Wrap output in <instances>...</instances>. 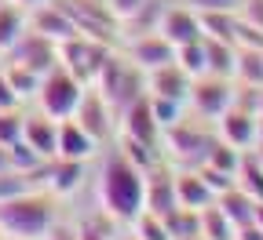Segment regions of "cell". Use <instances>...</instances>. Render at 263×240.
<instances>
[{"mask_svg": "<svg viewBox=\"0 0 263 240\" xmlns=\"http://www.w3.org/2000/svg\"><path fill=\"white\" fill-rule=\"evenodd\" d=\"M95 193H99V211H106L114 222L128 226L143 211V193H146V171L132 160L117 142L110 149H99V175H95Z\"/></svg>", "mask_w": 263, "mask_h": 240, "instance_id": "cell-1", "label": "cell"}, {"mask_svg": "<svg viewBox=\"0 0 263 240\" xmlns=\"http://www.w3.org/2000/svg\"><path fill=\"white\" fill-rule=\"evenodd\" d=\"M59 197L48 189H26L18 197L0 200V240H44L59 219Z\"/></svg>", "mask_w": 263, "mask_h": 240, "instance_id": "cell-2", "label": "cell"}, {"mask_svg": "<svg viewBox=\"0 0 263 240\" xmlns=\"http://www.w3.org/2000/svg\"><path fill=\"white\" fill-rule=\"evenodd\" d=\"M84 88H88V84H84L81 77H73L66 66H51V70L41 77V88H37L33 106H37L41 113H48L51 120H66V117H73Z\"/></svg>", "mask_w": 263, "mask_h": 240, "instance_id": "cell-3", "label": "cell"}, {"mask_svg": "<svg viewBox=\"0 0 263 240\" xmlns=\"http://www.w3.org/2000/svg\"><path fill=\"white\" fill-rule=\"evenodd\" d=\"M55 51H59V66H66L73 77L91 84L99 77V70H103V62L110 58L114 44H103V40H91V37H84V33H77V37L59 40Z\"/></svg>", "mask_w": 263, "mask_h": 240, "instance_id": "cell-4", "label": "cell"}, {"mask_svg": "<svg viewBox=\"0 0 263 240\" xmlns=\"http://www.w3.org/2000/svg\"><path fill=\"white\" fill-rule=\"evenodd\" d=\"M73 120L91 135L99 146H106L110 139H117V113H114V106L103 98V91H99L95 84L84 88L77 110H73Z\"/></svg>", "mask_w": 263, "mask_h": 240, "instance_id": "cell-5", "label": "cell"}, {"mask_svg": "<svg viewBox=\"0 0 263 240\" xmlns=\"http://www.w3.org/2000/svg\"><path fill=\"white\" fill-rule=\"evenodd\" d=\"M0 62H11V66H22V70H33V73H48L51 66H59V51H55V40H48V37H41L37 29H29L26 26V33L22 37L0 55Z\"/></svg>", "mask_w": 263, "mask_h": 240, "instance_id": "cell-6", "label": "cell"}, {"mask_svg": "<svg viewBox=\"0 0 263 240\" xmlns=\"http://www.w3.org/2000/svg\"><path fill=\"white\" fill-rule=\"evenodd\" d=\"M230 102H234V88H230V77H212V73H201L194 77L190 84V95H186V106L201 117V120H216Z\"/></svg>", "mask_w": 263, "mask_h": 240, "instance_id": "cell-7", "label": "cell"}, {"mask_svg": "<svg viewBox=\"0 0 263 240\" xmlns=\"http://www.w3.org/2000/svg\"><path fill=\"white\" fill-rule=\"evenodd\" d=\"M121 55H124L132 66H139L143 73L157 70V66L176 62V48L164 40L157 29H150V33H132V37H124V40H121Z\"/></svg>", "mask_w": 263, "mask_h": 240, "instance_id": "cell-8", "label": "cell"}, {"mask_svg": "<svg viewBox=\"0 0 263 240\" xmlns=\"http://www.w3.org/2000/svg\"><path fill=\"white\" fill-rule=\"evenodd\" d=\"M157 33L164 40H168L172 48H183V44H194V40H201L205 37V29H201V15H197L190 4H172V8H164L161 18H157Z\"/></svg>", "mask_w": 263, "mask_h": 240, "instance_id": "cell-9", "label": "cell"}, {"mask_svg": "<svg viewBox=\"0 0 263 240\" xmlns=\"http://www.w3.org/2000/svg\"><path fill=\"white\" fill-rule=\"evenodd\" d=\"M143 208L154 215H168L172 208H179L176 200V167L172 164H154L146 167V193H143Z\"/></svg>", "mask_w": 263, "mask_h": 240, "instance_id": "cell-10", "label": "cell"}, {"mask_svg": "<svg viewBox=\"0 0 263 240\" xmlns=\"http://www.w3.org/2000/svg\"><path fill=\"white\" fill-rule=\"evenodd\" d=\"M26 22H29V29H37L41 37H48L55 44L66 40V37H77V26H73V18L66 15V8L59 4V0H44V4L29 8Z\"/></svg>", "mask_w": 263, "mask_h": 240, "instance_id": "cell-11", "label": "cell"}, {"mask_svg": "<svg viewBox=\"0 0 263 240\" xmlns=\"http://www.w3.org/2000/svg\"><path fill=\"white\" fill-rule=\"evenodd\" d=\"M84 175H88L84 160H66V157L44 160V189L51 197H73L84 186Z\"/></svg>", "mask_w": 263, "mask_h": 240, "instance_id": "cell-12", "label": "cell"}, {"mask_svg": "<svg viewBox=\"0 0 263 240\" xmlns=\"http://www.w3.org/2000/svg\"><path fill=\"white\" fill-rule=\"evenodd\" d=\"M190 84H194V77L183 70L179 62L157 66V70L146 73V95H154V98H176V102H186Z\"/></svg>", "mask_w": 263, "mask_h": 240, "instance_id": "cell-13", "label": "cell"}, {"mask_svg": "<svg viewBox=\"0 0 263 240\" xmlns=\"http://www.w3.org/2000/svg\"><path fill=\"white\" fill-rule=\"evenodd\" d=\"M99 146L91 135L73 120V117H66V120H59V146H55V157H66V160H84V164H91L95 157H99Z\"/></svg>", "mask_w": 263, "mask_h": 240, "instance_id": "cell-14", "label": "cell"}, {"mask_svg": "<svg viewBox=\"0 0 263 240\" xmlns=\"http://www.w3.org/2000/svg\"><path fill=\"white\" fill-rule=\"evenodd\" d=\"M22 142H29L44 160H51L55 157V146H59V120H51L41 110L22 113Z\"/></svg>", "mask_w": 263, "mask_h": 240, "instance_id": "cell-15", "label": "cell"}, {"mask_svg": "<svg viewBox=\"0 0 263 240\" xmlns=\"http://www.w3.org/2000/svg\"><path fill=\"white\" fill-rule=\"evenodd\" d=\"M176 200H179V208L201 211V208H209V204L216 200V193L201 179L197 167H176Z\"/></svg>", "mask_w": 263, "mask_h": 240, "instance_id": "cell-16", "label": "cell"}, {"mask_svg": "<svg viewBox=\"0 0 263 240\" xmlns=\"http://www.w3.org/2000/svg\"><path fill=\"white\" fill-rule=\"evenodd\" d=\"M26 8L15 0H0V55H4L22 33H26Z\"/></svg>", "mask_w": 263, "mask_h": 240, "instance_id": "cell-17", "label": "cell"}, {"mask_svg": "<svg viewBox=\"0 0 263 240\" xmlns=\"http://www.w3.org/2000/svg\"><path fill=\"white\" fill-rule=\"evenodd\" d=\"M0 70L8 73V80H11V88H15V95L22 98V106H26V102H33V98H37V88H41V73H33V70H22V66H11V62H0Z\"/></svg>", "mask_w": 263, "mask_h": 240, "instance_id": "cell-18", "label": "cell"}, {"mask_svg": "<svg viewBox=\"0 0 263 240\" xmlns=\"http://www.w3.org/2000/svg\"><path fill=\"white\" fill-rule=\"evenodd\" d=\"M128 229L136 233L139 240H172L164 215H154V211H146V208H143L136 219H132V222H128Z\"/></svg>", "mask_w": 263, "mask_h": 240, "instance_id": "cell-19", "label": "cell"}, {"mask_svg": "<svg viewBox=\"0 0 263 240\" xmlns=\"http://www.w3.org/2000/svg\"><path fill=\"white\" fill-rule=\"evenodd\" d=\"M22 113L26 110H0V142L4 146L22 139Z\"/></svg>", "mask_w": 263, "mask_h": 240, "instance_id": "cell-20", "label": "cell"}, {"mask_svg": "<svg viewBox=\"0 0 263 240\" xmlns=\"http://www.w3.org/2000/svg\"><path fill=\"white\" fill-rule=\"evenodd\" d=\"M26 189H37L29 182V175H22V171H4L0 175V200H8V197H18V193H26Z\"/></svg>", "mask_w": 263, "mask_h": 240, "instance_id": "cell-21", "label": "cell"}, {"mask_svg": "<svg viewBox=\"0 0 263 240\" xmlns=\"http://www.w3.org/2000/svg\"><path fill=\"white\" fill-rule=\"evenodd\" d=\"M150 4V0H106V8H110V15L124 26V22H132V18H136L143 8Z\"/></svg>", "mask_w": 263, "mask_h": 240, "instance_id": "cell-22", "label": "cell"}, {"mask_svg": "<svg viewBox=\"0 0 263 240\" xmlns=\"http://www.w3.org/2000/svg\"><path fill=\"white\" fill-rule=\"evenodd\" d=\"M44 240H81V236H77V222L55 219V222H51V229L44 233Z\"/></svg>", "mask_w": 263, "mask_h": 240, "instance_id": "cell-23", "label": "cell"}, {"mask_svg": "<svg viewBox=\"0 0 263 240\" xmlns=\"http://www.w3.org/2000/svg\"><path fill=\"white\" fill-rule=\"evenodd\" d=\"M0 110H22V98L15 95V88H11L4 70H0Z\"/></svg>", "mask_w": 263, "mask_h": 240, "instance_id": "cell-24", "label": "cell"}, {"mask_svg": "<svg viewBox=\"0 0 263 240\" xmlns=\"http://www.w3.org/2000/svg\"><path fill=\"white\" fill-rule=\"evenodd\" d=\"M4 171H11V157H8V146L0 142V175H4Z\"/></svg>", "mask_w": 263, "mask_h": 240, "instance_id": "cell-25", "label": "cell"}, {"mask_svg": "<svg viewBox=\"0 0 263 240\" xmlns=\"http://www.w3.org/2000/svg\"><path fill=\"white\" fill-rule=\"evenodd\" d=\"M114 240H139V236H136V233H132V229H121V233H117Z\"/></svg>", "mask_w": 263, "mask_h": 240, "instance_id": "cell-26", "label": "cell"}, {"mask_svg": "<svg viewBox=\"0 0 263 240\" xmlns=\"http://www.w3.org/2000/svg\"><path fill=\"white\" fill-rule=\"evenodd\" d=\"M15 4H22V8L29 11V8H37V4H44V0H15Z\"/></svg>", "mask_w": 263, "mask_h": 240, "instance_id": "cell-27", "label": "cell"}]
</instances>
